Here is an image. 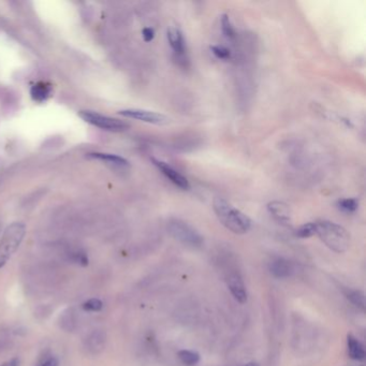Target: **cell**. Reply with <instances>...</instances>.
I'll use <instances>...</instances> for the list:
<instances>
[{
  "label": "cell",
  "mask_w": 366,
  "mask_h": 366,
  "mask_svg": "<svg viewBox=\"0 0 366 366\" xmlns=\"http://www.w3.org/2000/svg\"><path fill=\"white\" fill-rule=\"evenodd\" d=\"M270 270L276 278H287L294 273V266L286 259H276L270 266Z\"/></svg>",
  "instance_id": "obj_11"
},
{
  "label": "cell",
  "mask_w": 366,
  "mask_h": 366,
  "mask_svg": "<svg viewBox=\"0 0 366 366\" xmlns=\"http://www.w3.org/2000/svg\"><path fill=\"white\" fill-rule=\"evenodd\" d=\"M142 36L145 42H150L155 38V30L152 28L146 27L142 30Z\"/></svg>",
  "instance_id": "obj_25"
},
{
  "label": "cell",
  "mask_w": 366,
  "mask_h": 366,
  "mask_svg": "<svg viewBox=\"0 0 366 366\" xmlns=\"http://www.w3.org/2000/svg\"><path fill=\"white\" fill-rule=\"evenodd\" d=\"M166 36H168V41H169L175 56L178 57V60H184L185 53H186V42H185L184 36H182V32L178 27L172 26L168 29Z\"/></svg>",
  "instance_id": "obj_9"
},
{
  "label": "cell",
  "mask_w": 366,
  "mask_h": 366,
  "mask_svg": "<svg viewBox=\"0 0 366 366\" xmlns=\"http://www.w3.org/2000/svg\"><path fill=\"white\" fill-rule=\"evenodd\" d=\"M338 206L342 212L346 213H354L358 208V200L356 198H347V199H340L338 202Z\"/></svg>",
  "instance_id": "obj_19"
},
{
  "label": "cell",
  "mask_w": 366,
  "mask_h": 366,
  "mask_svg": "<svg viewBox=\"0 0 366 366\" xmlns=\"http://www.w3.org/2000/svg\"><path fill=\"white\" fill-rule=\"evenodd\" d=\"M50 94V87L46 83H36L30 90V96L36 102H43L48 99Z\"/></svg>",
  "instance_id": "obj_15"
},
{
  "label": "cell",
  "mask_w": 366,
  "mask_h": 366,
  "mask_svg": "<svg viewBox=\"0 0 366 366\" xmlns=\"http://www.w3.org/2000/svg\"><path fill=\"white\" fill-rule=\"evenodd\" d=\"M36 366H58V360L52 354H46L40 358Z\"/></svg>",
  "instance_id": "obj_24"
},
{
  "label": "cell",
  "mask_w": 366,
  "mask_h": 366,
  "mask_svg": "<svg viewBox=\"0 0 366 366\" xmlns=\"http://www.w3.org/2000/svg\"><path fill=\"white\" fill-rule=\"evenodd\" d=\"M347 348H348V354L352 360L363 361L365 358L366 354L364 346L352 334H348L347 336Z\"/></svg>",
  "instance_id": "obj_12"
},
{
  "label": "cell",
  "mask_w": 366,
  "mask_h": 366,
  "mask_svg": "<svg viewBox=\"0 0 366 366\" xmlns=\"http://www.w3.org/2000/svg\"><path fill=\"white\" fill-rule=\"evenodd\" d=\"M25 226L20 222H14L6 229L0 240V268H2L11 256L16 252L25 236Z\"/></svg>",
  "instance_id": "obj_3"
},
{
  "label": "cell",
  "mask_w": 366,
  "mask_h": 366,
  "mask_svg": "<svg viewBox=\"0 0 366 366\" xmlns=\"http://www.w3.org/2000/svg\"><path fill=\"white\" fill-rule=\"evenodd\" d=\"M213 208L215 214L226 229L236 234H245L250 231L252 226V220L247 215L222 199V198H216L213 202Z\"/></svg>",
  "instance_id": "obj_1"
},
{
  "label": "cell",
  "mask_w": 366,
  "mask_h": 366,
  "mask_svg": "<svg viewBox=\"0 0 366 366\" xmlns=\"http://www.w3.org/2000/svg\"><path fill=\"white\" fill-rule=\"evenodd\" d=\"M210 50L217 58H219V60H229V58L231 57L230 50L224 46H210Z\"/></svg>",
  "instance_id": "obj_21"
},
{
  "label": "cell",
  "mask_w": 366,
  "mask_h": 366,
  "mask_svg": "<svg viewBox=\"0 0 366 366\" xmlns=\"http://www.w3.org/2000/svg\"><path fill=\"white\" fill-rule=\"evenodd\" d=\"M90 158L94 159H98V160H102L106 161V162H108L114 166H129V162L120 156L117 155H113V154H106V152H92L88 155Z\"/></svg>",
  "instance_id": "obj_14"
},
{
  "label": "cell",
  "mask_w": 366,
  "mask_h": 366,
  "mask_svg": "<svg viewBox=\"0 0 366 366\" xmlns=\"http://www.w3.org/2000/svg\"><path fill=\"white\" fill-rule=\"evenodd\" d=\"M244 366H259V364L258 363H254V362H250V363L245 364Z\"/></svg>",
  "instance_id": "obj_27"
},
{
  "label": "cell",
  "mask_w": 366,
  "mask_h": 366,
  "mask_svg": "<svg viewBox=\"0 0 366 366\" xmlns=\"http://www.w3.org/2000/svg\"><path fill=\"white\" fill-rule=\"evenodd\" d=\"M102 306L104 304L99 298H90L83 304V308L87 312H99L101 310Z\"/></svg>",
  "instance_id": "obj_22"
},
{
  "label": "cell",
  "mask_w": 366,
  "mask_h": 366,
  "mask_svg": "<svg viewBox=\"0 0 366 366\" xmlns=\"http://www.w3.org/2000/svg\"><path fill=\"white\" fill-rule=\"evenodd\" d=\"M316 234V224L308 222L296 230V236L300 238H308Z\"/></svg>",
  "instance_id": "obj_18"
},
{
  "label": "cell",
  "mask_w": 366,
  "mask_h": 366,
  "mask_svg": "<svg viewBox=\"0 0 366 366\" xmlns=\"http://www.w3.org/2000/svg\"><path fill=\"white\" fill-rule=\"evenodd\" d=\"M347 298L358 308L365 310V296L360 290H348L346 294Z\"/></svg>",
  "instance_id": "obj_17"
},
{
  "label": "cell",
  "mask_w": 366,
  "mask_h": 366,
  "mask_svg": "<svg viewBox=\"0 0 366 366\" xmlns=\"http://www.w3.org/2000/svg\"><path fill=\"white\" fill-rule=\"evenodd\" d=\"M106 344V334L101 331L92 332L87 340V348L92 354H98L104 350Z\"/></svg>",
  "instance_id": "obj_13"
},
{
  "label": "cell",
  "mask_w": 366,
  "mask_h": 366,
  "mask_svg": "<svg viewBox=\"0 0 366 366\" xmlns=\"http://www.w3.org/2000/svg\"><path fill=\"white\" fill-rule=\"evenodd\" d=\"M74 324H76V320L73 319V314L71 312L64 314L62 318V326L64 328H66V330H68V331H71V330H73V328H74Z\"/></svg>",
  "instance_id": "obj_23"
},
{
  "label": "cell",
  "mask_w": 366,
  "mask_h": 366,
  "mask_svg": "<svg viewBox=\"0 0 366 366\" xmlns=\"http://www.w3.org/2000/svg\"><path fill=\"white\" fill-rule=\"evenodd\" d=\"M268 213L275 220L282 224H289L291 222V210L288 204L282 201H272L268 204Z\"/></svg>",
  "instance_id": "obj_10"
},
{
  "label": "cell",
  "mask_w": 366,
  "mask_h": 366,
  "mask_svg": "<svg viewBox=\"0 0 366 366\" xmlns=\"http://www.w3.org/2000/svg\"><path fill=\"white\" fill-rule=\"evenodd\" d=\"M178 356L180 361L187 366H194L200 361V354L192 350H180Z\"/></svg>",
  "instance_id": "obj_16"
},
{
  "label": "cell",
  "mask_w": 366,
  "mask_h": 366,
  "mask_svg": "<svg viewBox=\"0 0 366 366\" xmlns=\"http://www.w3.org/2000/svg\"><path fill=\"white\" fill-rule=\"evenodd\" d=\"M18 364H20V362H18V358H12V360L6 362V363H4L2 365H0V366H18Z\"/></svg>",
  "instance_id": "obj_26"
},
{
  "label": "cell",
  "mask_w": 366,
  "mask_h": 366,
  "mask_svg": "<svg viewBox=\"0 0 366 366\" xmlns=\"http://www.w3.org/2000/svg\"><path fill=\"white\" fill-rule=\"evenodd\" d=\"M168 231L176 240L189 247L199 248L203 245V238L194 226L180 219H171L168 222Z\"/></svg>",
  "instance_id": "obj_4"
},
{
  "label": "cell",
  "mask_w": 366,
  "mask_h": 366,
  "mask_svg": "<svg viewBox=\"0 0 366 366\" xmlns=\"http://www.w3.org/2000/svg\"><path fill=\"white\" fill-rule=\"evenodd\" d=\"M222 30L226 38L234 39L236 38V30L231 23V20L228 14H222Z\"/></svg>",
  "instance_id": "obj_20"
},
{
  "label": "cell",
  "mask_w": 366,
  "mask_h": 366,
  "mask_svg": "<svg viewBox=\"0 0 366 366\" xmlns=\"http://www.w3.org/2000/svg\"><path fill=\"white\" fill-rule=\"evenodd\" d=\"M118 114L124 117H127V118L141 120L144 122L152 124V125H164V124L169 122V118L162 114L146 111V110H141V108L122 110V111L118 112Z\"/></svg>",
  "instance_id": "obj_7"
},
{
  "label": "cell",
  "mask_w": 366,
  "mask_h": 366,
  "mask_svg": "<svg viewBox=\"0 0 366 366\" xmlns=\"http://www.w3.org/2000/svg\"><path fill=\"white\" fill-rule=\"evenodd\" d=\"M80 117L84 120L86 122L90 124L92 126H96L104 130L112 131V132H120V131L126 130L129 125L127 122L112 118L106 115H102L92 111H80L78 113Z\"/></svg>",
  "instance_id": "obj_5"
},
{
  "label": "cell",
  "mask_w": 366,
  "mask_h": 366,
  "mask_svg": "<svg viewBox=\"0 0 366 366\" xmlns=\"http://www.w3.org/2000/svg\"><path fill=\"white\" fill-rule=\"evenodd\" d=\"M226 282L233 298L240 304L247 301V291L243 277L236 270H228L226 272Z\"/></svg>",
  "instance_id": "obj_6"
},
{
  "label": "cell",
  "mask_w": 366,
  "mask_h": 366,
  "mask_svg": "<svg viewBox=\"0 0 366 366\" xmlns=\"http://www.w3.org/2000/svg\"><path fill=\"white\" fill-rule=\"evenodd\" d=\"M152 162L155 164L158 168V170L162 173L171 182H173L175 186H178V188H180L182 190H188L190 188L188 180L184 176V175L175 170L174 168H172L170 164H168L166 162H164V161H161V160L155 159V158L152 159Z\"/></svg>",
  "instance_id": "obj_8"
},
{
  "label": "cell",
  "mask_w": 366,
  "mask_h": 366,
  "mask_svg": "<svg viewBox=\"0 0 366 366\" xmlns=\"http://www.w3.org/2000/svg\"><path fill=\"white\" fill-rule=\"evenodd\" d=\"M314 224H316V234L326 247L338 254L348 250L350 236L344 226L328 220H321Z\"/></svg>",
  "instance_id": "obj_2"
}]
</instances>
